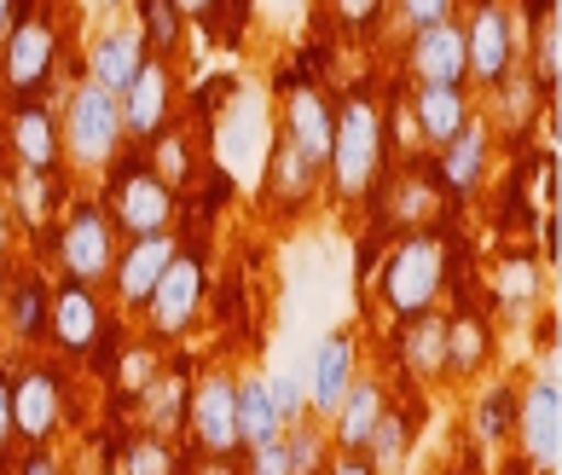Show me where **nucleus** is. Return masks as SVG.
<instances>
[{"label": "nucleus", "mask_w": 562, "mask_h": 475, "mask_svg": "<svg viewBox=\"0 0 562 475\" xmlns=\"http://www.w3.org/2000/svg\"><path fill=\"white\" fill-rule=\"evenodd\" d=\"M215 24V35L226 41V47H238L244 30H249V18H256V0H210V12H203Z\"/></svg>", "instance_id": "ea45409f"}, {"label": "nucleus", "mask_w": 562, "mask_h": 475, "mask_svg": "<svg viewBox=\"0 0 562 475\" xmlns=\"http://www.w3.org/2000/svg\"><path fill=\"white\" fill-rule=\"evenodd\" d=\"M383 162H389V122L383 105L366 93H348L342 111H337V134H330V157H325V174H330V192L342 203H371L383 185Z\"/></svg>", "instance_id": "f257e3e1"}, {"label": "nucleus", "mask_w": 562, "mask_h": 475, "mask_svg": "<svg viewBox=\"0 0 562 475\" xmlns=\"http://www.w3.org/2000/svg\"><path fill=\"white\" fill-rule=\"evenodd\" d=\"M406 76H412V88H452V81H464V88H470L464 24L447 18V24L412 30V41H406Z\"/></svg>", "instance_id": "2eb2a0df"}, {"label": "nucleus", "mask_w": 562, "mask_h": 475, "mask_svg": "<svg viewBox=\"0 0 562 475\" xmlns=\"http://www.w3.org/2000/svg\"><path fill=\"white\" fill-rule=\"evenodd\" d=\"M180 459H175V441H157V436H145L139 429V441L122 446V459H116V475H175Z\"/></svg>", "instance_id": "f704fd0d"}, {"label": "nucleus", "mask_w": 562, "mask_h": 475, "mask_svg": "<svg viewBox=\"0 0 562 475\" xmlns=\"http://www.w3.org/2000/svg\"><path fill=\"white\" fill-rule=\"evenodd\" d=\"M18 475H70V464H65V452H58V446L47 441V446H30V452H24Z\"/></svg>", "instance_id": "a18cd8bd"}, {"label": "nucleus", "mask_w": 562, "mask_h": 475, "mask_svg": "<svg viewBox=\"0 0 562 475\" xmlns=\"http://www.w3.org/2000/svg\"><path fill=\"white\" fill-rule=\"evenodd\" d=\"M238 371L233 365H203L198 383L186 388V436H192L198 459H233L238 452Z\"/></svg>", "instance_id": "9d476101"}, {"label": "nucleus", "mask_w": 562, "mask_h": 475, "mask_svg": "<svg viewBox=\"0 0 562 475\" xmlns=\"http://www.w3.org/2000/svg\"><path fill=\"white\" fill-rule=\"evenodd\" d=\"M383 411H389V383H383V377H366V371H360V377L348 383V395L337 400V411L325 418L330 446H337V452H353V459H360Z\"/></svg>", "instance_id": "4be33fe9"}, {"label": "nucleus", "mask_w": 562, "mask_h": 475, "mask_svg": "<svg viewBox=\"0 0 562 475\" xmlns=\"http://www.w3.org/2000/svg\"><path fill=\"white\" fill-rule=\"evenodd\" d=\"M47 296L53 284L35 279V273H18L7 291H0V325H12L18 342H47Z\"/></svg>", "instance_id": "cd10ccee"}, {"label": "nucleus", "mask_w": 562, "mask_h": 475, "mask_svg": "<svg viewBox=\"0 0 562 475\" xmlns=\"http://www.w3.org/2000/svg\"><path fill=\"white\" fill-rule=\"evenodd\" d=\"M58 70V24L47 12H18V24L0 35V88L12 105L41 99Z\"/></svg>", "instance_id": "0eeeda50"}, {"label": "nucleus", "mask_w": 562, "mask_h": 475, "mask_svg": "<svg viewBox=\"0 0 562 475\" xmlns=\"http://www.w3.org/2000/svg\"><path fill=\"white\" fill-rule=\"evenodd\" d=\"M99 7H128V0H99Z\"/></svg>", "instance_id": "5fc2aeb1"}, {"label": "nucleus", "mask_w": 562, "mask_h": 475, "mask_svg": "<svg viewBox=\"0 0 562 475\" xmlns=\"http://www.w3.org/2000/svg\"><path fill=\"white\" fill-rule=\"evenodd\" d=\"M412 429H418V423H412V411L389 400V411L378 418V429H371V441H366V452H360V459L371 464V475H401L406 446H412Z\"/></svg>", "instance_id": "473e14b6"}, {"label": "nucleus", "mask_w": 562, "mask_h": 475, "mask_svg": "<svg viewBox=\"0 0 562 475\" xmlns=\"http://www.w3.org/2000/svg\"><path fill=\"white\" fill-rule=\"evenodd\" d=\"M330 134H337V105L325 99V88H314V81L284 88V99H279V139H290L307 162H319V169H325Z\"/></svg>", "instance_id": "dca6fc26"}, {"label": "nucleus", "mask_w": 562, "mask_h": 475, "mask_svg": "<svg viewBox=\"0 0 562 475\" xmlns=\"http://www.w3.org/2000/svg\"><path fill=\"white\" fill-rule=\"evenodd\" d=\"M435 162H441V185L464 203V197H482V185L493 174V128L482 116H470L447 146H435Z\"/></svg>", "instance_id": "6ab92c4d"}, {"label": "nucleus", "mask_w": 562, "mask_h": 475, "mask_svg": "<svg viewBox=\"0 0 562 475\" xmlns=\"http://www.w3.org/2000/svg\"><path fill=\"white\" fill-rule=\"evenodd\" d=\"M325 475H371V464H366V459H353V452H337V459L325 464Z\"/></svg>", "instance_id": "8fccbe9b"}, {"label": "nucleus", "mask_w": 562, "mask_h": 475, "mask_svg": "<svg viewBox=\"0 0 562 475\" xmlns=\"http://www.w3.org/2000/svg\"><path fill=\"white\" fill-rule=\"evenodd\" d=\"M145 35H139V24H105L93 41H88V81H99V88H111V93H122L128 81L139 76V65H145Z\"/></svg>", "instance_id": "5701e85b"}, {"label": "nucleus", "mask_w": 562, "mask_h": 475, "mask_svg": "<svg viewBox=\"0 0 562 475\" xmlns=\"http://www.w3.org/2000/svg\"><path fill=\"white\" fill-rule=\"evenodd\" d=\"M256 12H273L279 24H296V18L307 12V0H256Z\"/></svg>", "instance_id": "09e8293b"}, {"label": "nucleus", "mask_w": 562, "mask_h": 475, "mask_svg": "<svg viewBox=\"0 0 562 475\" xmlns=\"http://www.w3.org/2000/svg\"><path fill=\"white\" fill-rule=\"evenodd\" d=\"M389 192H401V203H394V215H389L401 233H418V220L435 215V185L424 174H406L401 185H389Z\"/></svg>", "instance_id": "4c0bfd02"}, {"label": "nucleus", "mask_w": 562, "mask_h": 475, "mask_svg": "<svg viewBox=\"0 0 562 475\" xmlns=\"http://www.w3.org/2000/svg\"><path fill=\"white\" fill-rule=\"evenodd\" d=\"M122 99V122H128V146H151L175 116V70L162 53H145L139 76L116 93Z\"/></svg>", "instance_id": "4468645a"}, {"label": "nucleus", "mask_w": 562, "mask_h": 475, "mask_svg": "<svg viewBox=\"0 0 562 475\" xmlns=\"http://www.w3.org/2000/svg\"><path fill=\"white\" fill-rule=\"evenodd\" d=\"M394 12H401L406 30H429V24L458 18V0H394Z\"/></svg>", "instance_id": "a19ab883"}, {"label": "nucleus", "mask_w": 562, "mask_h": 475, "mask_svg": "<svg viewBox=\"0 0 562 475\" xmlns=\"http://www.w3.org/2000/svg\"><path fill=\"white\" fill-rule=\"evenodd\" d=\"M261 377H267V400H273L284 429L296 423V418H307V383H302V371H261Z\"/></svg>", "instance_id": "58836bf2"}, {"label": "nucleus", "mask_w": 562, "mask_h": 475, "mask_svg": "<svg viewBox=\"0 0 562 475\" xmlns=\"http://www.w3.org/2000/svg\"><path fill=\"white\" fill-rule=\"evenodd\" d=\"M279 436H284V452H290V470H296V475H325L330 436H325L319 418H296L290 429H279Z\"/></svg>", "instance_id": "72a5a7b5"}, {"label": "nucleus", "mask_w": 562, "mask_h": 475, "mask_svg": "<svg viewBox=\"0 0 562 475\" xmlns=\"http://www.w3.org/2000/svg\"><path fill=\"white\" fill-rule=\"evenodd\" d=\"M394 354H401V371L412 383H441L447 377V319H435V314L401 319Z\"/></svg>", "instance_id": "393cba45"}, {"label": "nucleus", "mask_w": 562, "mask_h": 475, "mask_svg": "<svg viewBox=\"0 0 562 475\" xmlns=\"http://www.w3.org/2000/svg\"><path fill=\"white\" fill-rule=\"evenodd\" d=\"M105 215L116 220L122 238H151V233H175V215H180V197L175 185L151 169L145 151H122L111 169H105Z\"/></svg>", "instance_id": "7ed1b4c3"}, {"label": "nucleus", "mask_w": 562, "mask_h": 475, "mask_svg": "<svg viewBox=\"0 0 562 475\" xmlns=\"http://www.w3.org/2000/svg\"><path fill=\"white\" fill-rule=\"evenodd\" d=\"M319 180H325L319 162H307L290 139L273 134V146L261 157V174H256V185H267V203H273L279 215H302L307 203L319 197Z\"/></svg>", "instance_id": "aec40b11"}, {"label": "nucleus", "mask_w": 562, "mask_h": 475, "mask_svg": "<svg viewBox=\"0 0 562 475\" xmlns=\"http://www.w3.org/2000/svg\"><path fill=\"white\" fill-rule=\"evenodd\" d=\"M389 0H330V12H337V24L342 30H371L383 18Z\"/></svg>", "instance_id": "37998d69"}, {"label": "nucleus", "mask_w": 562, "mask_h": 475, "mask_svg": "<svg viewBox=\"0 0 562 475\" xmlns=\"http://www.w3.org/2000/svg\"><path fill=\"white\" fill-rule=\"evenodd\" d=\"M58 134H65V169L99 174L128 151V122H122V99L111 88L81 76L65 93V111H58Z\"/></svg>", "instance_id": "f03ea898"}, {"label": "nucleus", "mask_w": 562, "mask_h": 475, "mask_svg": "<svg viewBox=\"0 0 562 475\" xmlns=\"http://www.w3.org/2000/svg\"><path fill=\"white\" fill-rule=\"evenodd\" d=\"M493 360V330L482 314H452L447 319V377H470Z\"/></svg>", "instance_id": "2f4dec72"}, {"label": "nucleus", "mask_w": 562, "mask_h": 475, "mask_svg": "<svg viewBox=\"0 0 562 475\" xmlns=\"http://www.w3.org/2000/svg\"><path fill=\"white\" fill-rule=\"evenodd\" d=\"M12 256H18V220H12V203L0 197V273H12Z\"/></svg>", "instance_id": "de8ad7c7"}, {"label": "nucleus", "mask_w": 562, "mask_h": 475, "mask_svg": "<svg viewBox=\"0 0 562 475\" xmlns=\"http://www.w3.org/2000/svg\"><path fill=\"white\" fill-rule=\"evenodd\" d=\"M116 250H122V233H116V220L105 215V203H99V197L76 203V210L58 220V238H53L58 279L105 291V284H111V267H116Z\"/></svg>", "instance_id": "39448f33"}, {"label": "nucleus", "mask_w": 562, "mask_h": 475, "mask_svg": "<svg viewBox=\"0 0 562 475\" xmlns=\"http://www.w3.org/2000/svg\"><path fill=\"white\" fill-rule=\"evenodd\" d=\"M18 12H24V0H0V35L18 24Z\"/></svg>", "instance_id": "603ef678"}, {"label": "nucleus", "mask_w": 562, "mask_h": 475, "mask_svg": "<svg viewBox=\"0 0 562 475\" xmlns=\"http://www.w3.org/2000/svg\"><path fill=\"white\" fill-rule=\"evenodd\" d=\"M378 291H383L389 319L435 314V302H441V291H447V244L435 238L429 226L406 233V238L389 250V261H383Z\"/></svg>", "instance_id": "20e7f679"}, {"label": "nucleus", "mask_w": 562, "mask_h": 475, "mask_svg": "<svg viewBox=\"0 0 562 475\" xmlns=\"http://www.w3.org/2000/svg\"><path fill=\"white\" fill-rule=\"evenodd\" d=\"M7 203H18L12 220H24L30 233H41V226H47V215H53V203H47V174L18 169V185H12V197H7Z\"/></svg>", "instance_id": "e433bc0d"}, {"label": "nucleus", "mask_w": 562, "mask_h": 475, "mask_svg": "<svg viewBox=\"0 0 562 475\" xmlns=\"http://www.w3.org/2000/svg\"><path fill=\"white\" fill-rule=\"evenodd\" d=\"M105 330H111V307L105 296L93 291V284H70V279H58L53 284V296H47V342L58 348V354H93L99 342H105Z\"/></svg>", "instance_id": "ddd939ff"}, {"label": "nucleus", "mask_w": 562, "mask_h": 475, "mask_svg": "<svg viewBox=\"0 0 562 475\" xmlns=\"http://www.w3.org/2000/svg\"><path fill=\"white\" fill-rule=\"evenodd\" d=\"M157 377V348H139V354H122V388L128 395H139L145 383Z\"/></svg>", "instance_id": "c03bdc74"}, {"label": "nucleus", "mask_w": 562, "mask_h": 475, "mask_svg": "<svg viewBox=\"0 0 562 475\" xmlns=\"http://www.w3.org/2000/svg\"><path fill=\"white\" fill-rule=\"evenodd\" d=\"M7 139H12V162H18V169L65 174V134H58V111H47L41 99H24V105H12Z\"/></svg>", "instance_id": "412c9836"}, {"label": "nucleus", "mask_w": 562, "mask_h": 475, "mask_svg": "<svg viewBox=\"0 0 562 475\" xmlns=\"http://www.w3.org/2000/svg\"><path fill=\"white\" fill-rule=\"evenodd\" d=\"M175 475H238V464H226V459H198V464H186Z\"/></svg>", "instance_id": "3c124183"}, {"label": "nucleus", "mask_w": 562, "mask_h": 475, "mask_svg": "<svg viewBox=\"0 0 562 475\" xmlns=\"http://www.w3.org/2000/svg\"><path fill=\"white\" fill-rule=\"evenodd\" d=\"M169 7H175L180 18H203V12H210V0H169Z\"/></svg>", "instance_id": "864d4df0"}, {"label": "nucleus", "mask_w": 562, "mask_h": 475, "mask_svg": "<svg viewBox=\"0 0 562 475\" xmlns=\"http://www.w3.org/2000/svg\"><path fill=\"white\" fill-rule=\"evenodd\" d=\"M180 250V233H151V238H122L116 250V267H111V291H116V307H128V314H139L145 296L157 291L162 267L175 261Z\"/></svg>", "instance_id": "a211bd4d"}, {"label": "nucleus", "mask_w": 562, "mask_h": 475, "mask_svg": "<svg viewBox=\"0 0 562 475\" xmlns=\"http://www.w3.org/2000/svg\"><path fill=\"white\" fill-rule=\"evenodd\" d=\"M238 475H296V470H290V452H284V436L249 446V459L238 464Z\"/></svg>", "instance_id": "79ce46f5"}, {"label": "nucleus", "mask_w": 562, "mask_h": 475, "mask_svg": "<svg viewBox=\"0 0 562 475\" xmlns=\"http://www.w3.org/2000/svg\"><path fill=\"white\" fill-rule=\"evenodd\" d=\"M557 354H546L533 365L528 388H516V446H522V464L533 475H551L562 459V377H557Z\"/></svg>", "instance_id": "423d86ee"}, {"label": "nucleus", "mask_w": 562, "mask_h": 475, "mask_svg": "<svg viewBox=\"0 0 562 475\" xmlns=\"http://www.w3.org/2000/svg\"><path fill=\"white\" fill-rule=\"evenodd\" d=\"M18 441V423H12V383H7V365H0V459L12 452Z\"/></svg>", "instance_id": "49530a36"}, {"label": "nucleus", "mask_w": 562, "mask_h": 475, "mask_svg": "<svg viewBox=\"0 0 562 475\" xmlns=\"http://www.w3.org/2000/svg\"><path fill=\"white\" fill-rule=\"evenodd\" d=\"M186 371H157L151 383L134 395L139 406V429L145 436H157V441H180L186 436Z\"/></svg>", "instance_id": "bb28decb"}, {"label": "nucleus", "mask_w": 562, "mask_h": 475, "mask_svg": "<svg viewBox=\"0 0 562 475\" xmlns=\"http://www.w3.org/2000/svg\"><path fill=\"white\" fill-rule=\"evenodd\" d=\"M516 429V383L510 377H493L482 395L470 400V436L482 446H505Z\"/></svg>", "instance_id": "7c9ffc66"}, {"label": "nucleus", "mask_w": 562, "mask_h": 475, "mask_svg": "<svg viewBox=\"0 0 562 475\" xmlns=\"http://www.w3.org/2000/svg\"><path fill=\"white\" fill-rule=\"evenodd\" d=\"M528 18H533V30L522 35V70L533 76V88L551 99L557 81H562V12L551 0H533Z\"/></svg>", "instance_id": "a878e982"}, {"label": "nucleus", "mask_w": 562, "mask_h": 475, "mask_svg": "<svg viewBox=\"0 0 562 475\" xmlns=\"http://www.w3.org/2000/svg\"><path fill=\"white\" fill-rule=\"evenodd\" d=\"M493 296H498L505 314L522 319L528 307L546 296V261H533L528 250H510L505 261H498V273H493Z\"/></svg>", "instance_id": "c756f323"}, {"label": "nucleus", "mask_w": 562, "mask_h": 475, "mask_svg": "<svg viewBox=\"0 0 562 475\" xmlns=\"http://www.w3.org/2000/svg\"><path fill=\"white\" fill-rule=\"evenodd\" d=\"M7 383H12V423H18V441H24V446L58 441V429H65V418H70V400H65V377H58V365L24 360L18 371H7Z\"/></svg>", "instance_id": "9b49d317"}, {"label": "nucleus", "mask_w": 562, "mask_h": 475, "mask_svg": "<svg viewBox=\"0 0 562 475\" xmlns=\"http://www.w3.org/2000/svg\"><path fill=\"white\" fill-rule=\"evenodd\" d=\"M353 377H360V348H353V337H348V330H325V337L314 342V354H307V365H302L307 411L325 423L330 411H337V400L348 395Z\"/></svg>", "instance_id": "f3484780"}, {"label": "nucleus", "mask_w": 562, "mask_h": 475, "mask_svg": "<svg viewBox=\"0 0 562 475\" xmlns=\"http://www.w3.org/2000/svg\"><path fill=\"white\" fill-rule=\"evenodd\" d=\"M128 7H139V35H145V47L169 58L180 47V24L186 18L169 7V0H128Z\"/></svg>", "instance_id": "c9c22d12"}, {"label": "nucleus", "mask_w": 562, "mask_h": 475, "mask_svg": "<svg viewBox=\"0 0 562 475\" xmlns=\"http://www.w3.org/2000/svg\"><path fill=\"white\" fill-rule=\"evenodd\" d=\"M233 418H238V452L261 446V441H273L279 429H284V423H279V411H273V400H267V377H261V371H238Z\"/></svg>", "instance_id": "c85d7f7f"}, {"label": "nucleus", "mask_w": 562, "mask_h": 475, "mask_svg": "<svg viewBox=\"0 0 562 475\" xmlns=\"http://www.w3.org/2000/svg\"><path fill=\"white\" fill-rule=\"evenodd\" d=\"M0 337H7V325H0Z\"/></svg>", "instance_id": "6e6d98bb"}, {"label": "nucleus", "mask_w": 562, "mask_h": 475, "mask_svg": "<svg viewBox=\"0 0 562 475\" xmlns=\"http://www.w3.org/2000/svg\"><path fill=\"white\" fill-rule=\"evenodd\" d=\"M203 296H210V267H203L198 250H175V261L162 267L157 291L145 296V330H151V342H180L186 330L203 319Z\"/></svg>", "instance_id": "6e6552de"}, {"label": "nucleus", "mask_w": 562, "mask_h": 475, "mask_svg": "<svg viewBox=\"0 0 562 475\" xmlns=\"http://www.w3.org/2000/svg\"><path fill=\"white\" fill-rule=\"evenodd\" d=\"M267 146H273V116H267V99L256 88H233V105H226L221 122H215V151H221L226 169H233V180L256 185Z\"/></svg>", "instance_id": "f8f14e48"}, {"label": "nucleus", "mask_w": 562, "mask_h": 475, "mask_svg": "<svg viewBox=\"0 0 562 475\" xmlns=\"http://www.w3.org/2000/svg\"><path fill=\"white\" fill-rule=\"evenodd\" d=\"M464 58H470V88L493 93L516 65H522V18L505 0H475L464 18Z\"/></svg>", "instance_id": "1a4fd4ad"}, {"label": "nucleus", "mask_w": 562, "mask_h": 475, "mask_svg": "<svg viewBox=\"0 0 562 475\" xmlns=\"http://www.w3.org/2000/svg\"><path fill=\"white\" fill-rule=\"evenodd\" d=\"M475 116V88L452 81V88H412V122H418V139L435 151Z\"/></svg>", "instance_id": "b1692460"}]
</instances>
